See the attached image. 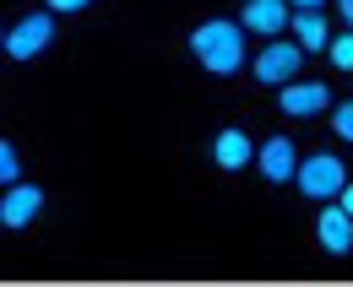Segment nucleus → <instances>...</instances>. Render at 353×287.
<instances>
[{
  "label": "nucleus",
  "mask_w": 353,
  "mask_h": 287,
  "mask_svg": "<svg viewBox=\"0 0 353 287\" xmlns=\"http://www.w3.org/2000/svg\"><path fill=\"white\" fill-rule=\"evenodd\" d=\"M49 39H54V22H49L44 11H33L22 28H11V39H6V49H11V60H33L39 49H49Z\"/></svg>",
  "instance_id": "obj_3"
},
{
  "label": "nucleus",
  "mask_w": 353,
  "mask_h": 287,
  "mask_svg": "<svg viewBox=\"0 0 353 287\" xmlns=\"http://www.w3.org/2000/svg\"><path fill=\"white\" fill-rule=\"evenodd\" d=\"M337 11H343V17L353 22V0H337Z\"/></svg>",
  "instance_id": "obj_17"
},
{
  "label": "nucleus",
  "mask_w": 353,
  "mask_h": 287,
  "mask_svg": "<svg viewBox=\"0 0 353 287\" xmlns=\"http://www.w3.org/2000/svg\"><path fill=\"white\" fill-rule=\"evenodd\" d=\"M288 28L299 33V49H326V43H332V39H326V22H321L315 11H299Z\"/></svg>",
  "instance_id": "obj_11"
},
{
  "label": "nucleus",
  "mask_w": 353,
  "mask_h": 287,
  "mask_svg": "<svg viewBox=\"0 0 353 287\" xmlns=\"http://www.w3.org/2000/svg\"><path fill=\"white\" fill-rule=\"evenodd\" d=\"M332 125H337V136H343V141H353V103H343V109L332 114Z\"/></svg>",
  "instance_id": "obj_14"
},
{
  "label": "nucleus",
  "mask_w": 353,
  "mask_h": 287,
  "mask_svg": "<svg viewBox=\"0 0 353 287\" xmlns=\"http://www.w3.org/2000/svg\"><path fill=\"white\" fill-rule=\"evenodd\" d=\"M294 179H299V190L305 195H315V201H332L343 184H348V173H343V163L326 152V158H310V163L294 168Z\"/></svg>",
  "instance_id": "obj_2"
},
{
  "label": "nucleus",
  "mask_w": 353,
  "mask_h": 287,
  "mask_svg": "<svg viewBox=\"0 0 353 287\" xmlns=\"http://www.w3.org/2000/svg\"><path fill=\"white\" fill-rule=\"evenodd\" d=\"M17 179V152H11V141H0V184H11Z\"/></svg>",
  "instance_id": "obj_12"
},
{
  "label": "nucleus",
  "mask_w": 353,
  "mask_h": 287,
  "mask_svg": "<svg viewBox=\"0 0 353 287\" xmlns=\"http://www.w3.org/2000/svg\"><path fill=\"white\" fill-rule=\"evenodd\" d=\"M299 54H305L299 43H272V49H261V54H256V76H261V82H272V87H283L294 71H299Z\"/></svg>",
  "instance_id": "obj_4"
},
{
  "label": "nucleus",
  "mask_w": 353,
  "mask_h": 287,
  "mask_svg": "<svg viewBox=\"0 0 353 287\" xmlns=\"http://www.w3.org/2000/svg\"><path fill=\"white\" fill-rule=\"evenodd\" d=\"M294 6H305V11H315V6H321V0H294Z\"/></svg>",
  "instance_id": "obj_18"
},
{
  "label": "nucleus",
  "mask_w": 353,
  "mask_h": 287,
  "mask_svg": "<svg viewBox=\"0 0 353 287\" xmlns=\"http://www.w3.org/2000/svg\"><path fill=\"white\" fill-rule=\"evenodd\" d=\"M212 152H218L223 168H245V163H250V141H245V130H223Z\"/></svg>",
  "instance_id": "obj_10"
},
{
  "label": "nucleus",
  "mask_w": 353,
  "mask_h": 287,
  "mask_svg": "<svg viewBox=\"0 0 353 287\" xmlns=\"http://www.w3.org/2000/svg\"><path fill=\"white\" fill-rule=\"evenodd\" d=\"M261 173L272 179V184H283V179L294 173V147H288V136H277V141L261 147Z\"/></svg>",
  "instance_id": "obj_9"
},
{
  "label": "nucleus",
  "mask_w": 353,
  "mask_h": 287,
  "mask_svg": "<svg viewBox=\"0 0 353 287\" xmlns=\"http://www.w3.org/2000/svg\"><path fill=\"white\" fill-rule=\"evenodd\" d=\"M332 201H337V206H343V211H348V217H353V184H343V190H337Z\"/></svg>",
  "instance_id": "obj_15"
},
{
  "label": "nucleus",
  "mask_w": 353,
  "mask_h": 287,
  "mask_svg": "<svg viewBox=\"0 0 353 287\" xmlns=\"http://www.w3.org/2000/svg\"><path fill=\"white\" fill-rule=\"evenodd\" d=\"M332 92L321 82H283V114H321Z\"/></svg>",
  "instance_id": "obj_6"
},
{
  "label": "nucleus",
  "mask_w": 353,
  "mask_h": 287,
  "mask_svg": "<svg viewBox=\"0 0 353 287\" xmlns=\"http://www.w3.org/2000/svg\"><path fill=\"white\" fill-rule=\"evenodd\" d=\"M196 54H201V65L207 71H218V76H228V71H239V60H245V33L234 28V22H207V28H196Z\"/></svg>",
  "instance_id": "obj_1"
},
{
  "label": "nucleus",
  "mask_w": 353,
  "mask_h": 287,
  "mask_svg": "<svg viewBox=\"0 0 353 287\" xmlns=\"http://www.w3.org/2000/svg\"><path fill=\"white\" fill-rule=\"evenodd\" d=\"M39 206H44V190H39V184H17V190L0 201V222H6V228H28V222L39 217Z\"/></svg>",
  "instance_id": "obj_5"
},
{
  "label": "nucleus",
  "mask_w": 353,
  "mask_h": 287,
  "mask_svg": "<svg viewBox=\"0 0 353 287\" xmlns=\"http://www.w3.org/2000/svg\"><path fill=\"white\" fill-rule=\"evenodd\" d=\"M245 28H256V33L288 28V0H250L245 6Z\"/></svg>",
  "instance_id": "obj_8"
},
{
  "label": "nucleus",
  "mask_w": 353,
  "mask_h": 287,
  "mask_svg": "<svg viewBox=\"0 0 353 287\" xmlns=\"http://www.w3.org/2000/svg\"><path fill=\"white\" fill-rule=\"evenodd\" d=\"M321 244L332 249V255H348L353 249V217L343 206H326L321 211Z\"/></svg>",
  "instance_id": "obj_7"
},
{
  "label": "nucleus",
  "mask_w": 353,
  "mask_h": 287,
  "mask_svg": "<svg viewBox=\"0 0 353 287\" xmlns=\"http://www.w3.org/2000/svg\"><path fill=\"white\" fill-rule=\"evenodd\" d=\"M326 49H332L337 65H348V71H353V33H348V39H337V43H326Z\"/></svg>",
  "instance_id": "obj_13"
},
{
  "label": "nucleus",
  "mask_w": 353,
  "mask_h": 287,
  "mask_svg": "<svg viewBox=\"0 0 353 287\" xmlns=\"http://www.w3.org/2000/svg\"><path fill=\"white\" fill-rule=\"evenodd\" d=\"M49 6H54V11H82L88 0H49Z\"/></svg>",
  "instance_id": "obj_16"
}]
</instances>
